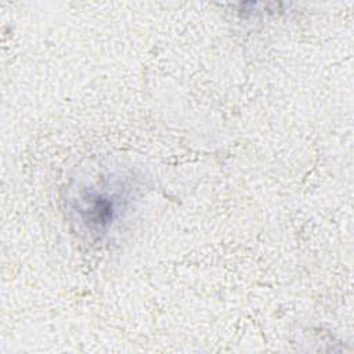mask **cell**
I'll return each instance as SVG.
<instances>
[{"label": "cell", "mask_w": 354, "mask_h": 354, "mask_svg": "<svg viewBox=\"0 0 354 354\" xmlns=\"http://www.w3.org/2000/svg\"><path fill=\"white\" fill-rule=\"evenodd\" d=\"M71 202L77 224L90 235L102 236L129 212L131 192L123 183L105 178L82 187Z\"/></svg>", "instance_id": "1"}]
</instances>
